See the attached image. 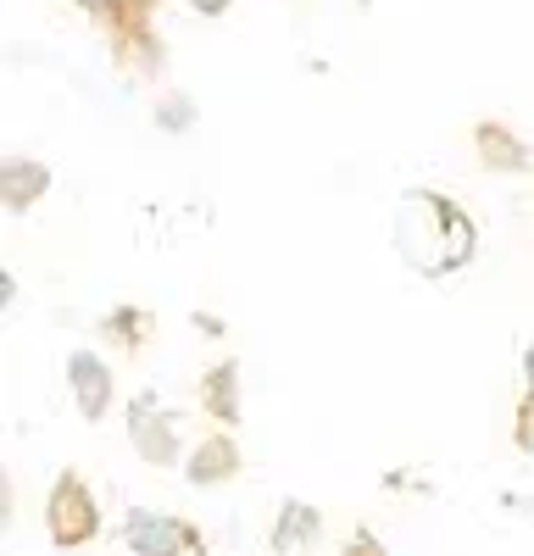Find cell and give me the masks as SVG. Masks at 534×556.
Returning a JSON list of instances; mask_svg holds the SVG:
<instances>
[{"instance_id": "cell-1", "label": "cell", "mask_w": 534, "mask_h": 556, "mask_svg": "<svg viewBox=\"0 0 534 556\" xmlns=\"http://www.w3.org/2000/svg\"><path fill=\"white\" fill-rule=\"evenodd\" d=\"M395 245L418 273L440 278V273H457L473 256L479 235H473V223L457 201H445L434 190H412L400 217H395Z\"/></svg>"}, {"instance_id": "cell-2", "label": "cell", "mask_w": 534, "mask_h": 556, "mask_svg": "<svg viewBox=\"0 0 534 556\" xmlns=\"http://www.w3.org/2000/svg\"><path fill=\"white\" fill-rule=\"evenodd\" d=\"M44 523H51V540L62 551L73 545H89L101 529V506H96V490H89L78 473H62L51 484V501H44Z\"/></svg>"}, {"instance_id": "cell-3", "label": "cell", "mask_w": 534, "mask_h": 556, "mask_svg": "<svg viewBox=\"0 0 534 556\" xmlns=\"http://www.w3.org/2000/svg\"><path fill=\"white\" fill-rule=\"evenodd\" d=\"M128 440H134V451H140L145 462H156V468L178 462V417L162 412L156 390H145L140 401L128 406Z\"/></svg>"}, {"instance_id": "cell-4", "label": "cell", "mask_w": 534, "mask_h": 556, "mask_svg": "<svg viewBox=\"0 0 534 556\" xmlns=\"http://www.w3.org/2000/svg\"><path fill=\"white\" fill-rule=\"evenodd\" d=\"M123 540L134 556H167V551H206L201 529L178 523V518H162V513H134L123 523Z\"/></svg>"}, {"instance_id": "cell-5", "label": "cell", "mask_w": 534, "mask_h": 556, "mask_svg": "<svg viewBox=\"0 0 534 556\" xmlns=\"http://www.w3.org/2000/svg\"><path fill=\"white\" fill-rule=\"evenodd\" d=\"M67 384H73L78 412L89 417V424H101L106 406H112V374H106V362L96 351H73L67 356Z\"/></svg>"}, {"instance_id": "cell-6", "label": "cell", "mask_w": 534, "mask_h": 556, "mask_svg": "<svg viewBox=\"0 0 534 556\" xmlns=\"http://www.w3.org/2000/svg\"><path fill=\"white\" fill-rule=\"evenodd\" d=\"M185 479H190L195 490H212V484L240 479V445L217 429V434H212V440H201V445H195V456L185 462Z\"/></svg>"}, {"instance_id": "cell-7", "label": "cell", "mask_w": 534, "mask_h": 556, "mask_svg": "<svg viewBox=\"0 0 534 556\" xmlns=\"http://www.w3.org/2000/svg\"><path fill=\"white\" fill-rule=\"evenodd\" d=\"M473 146H479V162L496 167V173H529V146L507 128V123H479L473 128Z\"/></svg>"}, {"instance_id": "cell-8", "label": "cell", "mask_w": 534, "mask_h": 556, "mask_svg": "<svg viewBox=\"0 0 534 556\" xmlns=\"http://www.w3.org/2000/svg\"><path fill=\"white\" fill-rule=\"evenodd\" d=\"M44 190H51V167H44V162L12 156L7 167H0V195H7L12 212H28L34 201H44Z\"/></svg>"}, {"instance_id": "cell-9", "label": "cell", "mask_w": 534, "mask_h": 556, "mask_svg": "<svg viewBox=\"0 0 534 556\" xmlns=\"http://www.w3.org/2000/svg\"><path fill=\"white\" fill-rule=\"evenodd\" d=\"M201 406H206V417H217L223 429L240 424V367H234V362L206 367V379H201Z\"/></svg>"}, {"instance_id": "cell-10", "label": "cell", "mask_w": 534, "mask_h": 556, "mask_svg": "<svg viewBox=\"0 0 534 556\" xmlns=\"http://www.w3.org/2000/svg\"><path fill=\"white\" fill-rule=\"evenodd\" d=\"M96 17L112 28V51L128 39H145L151 34V17H156V0H101Z\"/></svg>"}, {"instance_id": "cell-11", "label": "cell", "mask_w": 534, "mask_h": 556, "mask_svg": "<svg viewBox=\"0 0 534 556\" xmlns=\"http://www.w3.org/2000/svg\"><path fill=\"white\" fill-rule=\"evenodd\" d=\"M106 334H112L117 345H128V351H140V345L151 340V317L123 306V312H112V317H106Z\"/></svg>"}, {"instance_id": "cell-12", "label": "cell", "mask_w": 534, "mask_h": 556, "mask_svg": "<svg viewBox=\"0 0 534 556\" xmlns=\"http://www.w3.org/2000/svg\"><path fill=\"white\" fill-rule=\"evenodd\" d=\"M518 451H534V345L523 356V401H518V429H512Z\"/></svg>"}, {"instance_id": "cell-13", "label": "cell", "mask_w": 534, "mask_h": 556, "mask_svg": "<svg viewBox=\"0 0 534 556\" xmlns=\"http://www.w3.org/2000/svg\"><path fill=\"white\" fill-rule=\"evenodd\" d=\"M301 534H318V513H312V506H301V501H290V506H284V529L274 534V545L290 551Z\"/></svg>"}, {"instance_id": "cell-14", "label": "cell", "mask_w": 534, "mask_h": 556, "mask_svg": "<svg viewBox=\"0 0 534 556\" xmlns=\"http://www.w3.org/2000/svg\"><path fill=\"white\" fill-rule=\"evenodd\" d=\"M162 128H190L195 123V106L185 101V96H178V101H162V117H156Z\"/></svg>"}, {"instance_id": "cell-15", "label": "cell", "mask_w": 534, "mask_h": 556, "mask_svg": "<svg viewBox=\"0 0 534 556\" xmlns=\"http://www.w3.org/2000/svg\"><path fill=\"white\" fill-rule=\"evenodd\" d=\"M229 7H234V0H190V12H201V17H223Z\"/></svg>"}, {"instance_id": "cell-16", "label": "cell", "mask_w": 534, "mask_h": 556, "mask_svg": "<svg viewBox=\"0 0 534 556\" xmlns=\"http://www.w3.org/2000/svg\"><path fill=\"white\" fill-rule=\"evenodd\" d=\"M363 7H373V0H363Z\"/></svg>"}]
</instances>
